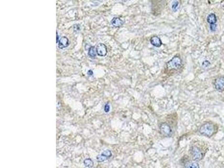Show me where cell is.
I'll return each instance as SVG.
<instances>
[{
    "mask_svg": "<svg viewBox=\"0 0 224 168\" xmlns=\"http://www.w3.org/2000/svg\"><path fill=\"white\" fill-rule=\"evenodd\" d=\"M110 110V105L107 103L104 106V111L105 113H108Z\"/></svg>",
    "mask_w": 224,
    "mask_h": 168,
    "instance_id": "ac0fdd59",
    "label": "cell"
},
{
    "mask_svg": "<svg viewBox=\"0 0 224 168\" xmlns=\"http://www.w3.org/2000/svg\"><path fill=\"white\" fill-rule=\"evenodd\" d=\"M190 154L194 161H199L203 158V154L201 151L196 146H193L190 149Z\"/></svg>",
    "mask_w": 224,
    "mask_h": 168,
    "instance_id": "277c9868",
    "label": "cell"
},
{
    "mask_svg": "<svg viewBox=\"0 0 224 168\" xmlns=\"http://www.w3.org/2000/svg\"><path fill=\"white\" fill-rule=\"evenodd\" d=\"M84 164L85 166L88 168H91L94 166L93 161L91 159H89V158L85 159L84 161Z\"/></svg>",
    "mask_w": 224,
    "mask_h": 168,
    "instance_id": "7c38bea8",
    "label": "cell"
},
{
    "mask_svg": "<svg viewBox=\"0 0 224 168\" xmlns=\"http://www.w3.org/2000/svg\"><path fill=\"white\" fill-rule=\"evenodd\" d=\"M107 159H108V158L105 157L104 156H103V155H101V154L98 155L96 156L97 161V162H103V161H104L105 160H107Z\"/></svg>",
    "mask_w": 224,
    "mask_h": 168,
    "instance_id": "5bb4252c",
    "label": "cell"
},
{
    "mask_svg": "<svg viewBox=\"0 0 224 168\" xmlns=\"http://www.w3.org/2000/svg\"><path fill=\"white\" fill-rule=\"evenodd\" d=\"M160 132L162 136L168 137L172 134V129L168 123L165 122L162 123L160 126Z\"/></svg>",
    "mask_w": 224,
    "mask_h": 168,
    "instance_id": "3957f363",
    "label": "cell"
},
{
    "mask_svg": "<svg viewBox=\"0 0 224 168\" xmlns=\"http://www.w3.org/2000/svg\"><path fill=\"white\" fill-rule=\"evenodd\" d=\"M69 45V40L66 36H63L61 38L58 42V47L60 49L66 48Z\"/></svg>",
    "mask_w": 224,
    "mask_h": 168,
    "instance_id": "ba28073f",
    "label": "cell"
},
{
    "mask_svg": "<svg viewBox=\"0 0 224 168\" xmlns=\"http://www.w3.org/2000/svg\"><path fill=\"white\" fill-rule=\"evenodd\" d=\"M199 132L201 134L207 137H211L216 132L215 126L211 122L203 124L199 128Z\"/></svg>",
    "mask_w": 224,
    "mask_h": 168,
    "instance_id": "7a4b0ae2",
    "label": "cell"
},
{
    "mask_svg": "<svg viewBox=\"0 0 224 168\" xmlns=\"http://www.w3.org/2000/svg\"><path fill=\"white\" fill-rule=\"evenodd\" d=\"M58 39H59V36L58 35V32L57 31V43H58Z\"/></svg>",
    "mask_w": 224,
    "mask_h": 168,
    "instance_id": "44dd1931",
    "label": "cell"
},
{
    "mask_svg": "<svg viewBox=\"0 0 224 168\" xmlns=\"http://www.w3.org/2000/svg\"><path fill=\"white\" fill-rule=\"evenodd\" d=\"M214 87L219 92L224 91V77H220L216 79L214 83Z\"/></svg>",
    "mask_w": 224,
    "mask_h": 168,
    "instance_id": "5b68a950",
    "label": "cell"
},
{
    "mask_svg": "<svg viewBox=\"0 0 224 168\" xmlns=\"http://www.w3.org/2000/svg\"><path fill=\"white\" fill-rule=\"evenodd\" d=\"M88 75L89 76H92V75H93V72H92V70H91V69H90V70H89V71H88Z\"/></svg>",
    "mask_w": 224,
    "mask_h": 168,
    "instance_id": "ffe728a7",
    "label": "cell"
},
{
    "mask_svg": "<svg viewBox=\"0 0 224 168\" xmlns=\"http://www.w3.org/2000/svg\"><path fill=\"white\" fill-rule=\"evenodd\" d=\"M217 28V25L216 24H212V25H210V29L212 31H215L216 30Z\"/></svg>",
    "mask_w": 224,
    "mask_h": 168,
    "instance_id": "d6986e66",
    "label": "cell"
},
{
    "mask_svg": "<svg viewBox=\"0 0 224 168\" xmlns=\"http://www.w3.org/2000/svg\"><path fill=\"white\" fill-rule=\"evenodd\" d=\"M186 168H199V165L197 162L190 161L187 164Z\"/></svg>",
    "mask_w": 224,
    "mask_h": 168,
    "instance_id": "4fadbf2b",
    "label": "cell"
},
{
    "mask_svg": "<svg viewBox=\"0 0 224 168\" xmlns=\"http://www.w3.org/2000/svg\"><path fill=\"white\" fill-rule=\"evenodd\" d=\"M178 5H179V2L178 1L173 2L172 3V6L173 10L174 11L177 10V9L178 7Z\"/></svg>",
    "mask_w": 224,
    "mask_h": 168,
    "instance_id": "2e32d148",
    "label": "cell"
},
{
    "mask_svg": "<svg viewBox=\"0 0 224 168\" xmlns=\"http://www.w3.org/2000/svg\"><path fill=\"white\" fill-rule=\"evenodd\" d=\"M97 55L100 57H104L107 54V48L104 44L100 43L97 46L96 48Z\"/></svg>",
    "mask_w": 224,
    "mask_h": 168,
    "instance_id": "8992f818",
    "label": "cell"
},
{
    "mask_svg": "<svg viewBox=\"0 0 224 168\" xmlns=\"http://www.w3.org/2000/svg\"><path fill=\"white\" fill-rule=\"evenodd\" d=\"M183 67V61L179 56H174L166 64L165 72L173 74L179 71Z\"/></svg>",
    "mask_w": 224,
    "mask_h": 168,
    "instance_id": "6da1fadb",
    "label": "cell"
},
{
    "mask_svg": "<svg viewBox=\"0 0 224 168\" xmlns=\"http://www.w3.org/2000/svg\"><path fill=\"white\" fill-rule=\"evenodd\" d=\"M210 64L211 63L209 61H205L202 62V66L203 67H208L209 65H210Z\"/></svg>",
    "mask_w": 224,
    "mask_h": 168,
    "instance_id": "e0dca14e",
    "label": "cell"
},
{
    "mask_svg": "<svg viewBox=\"0 0 224 168\" xmlns=\"http://www.w3.org/2000/svg\"><path fill=\"white\" fill-rule=\"evenodd\" d=\"M124 21L119 18H114L111 21L112 25L116 28L120 27L123 25Z\"/></svg>",
    "mask_w": 224,
    "mask_h": 168,
    "instance_id": "9c48e42d",
    "label": "cell"
},
{
    "mask_svg": "<svg viewBox=\"0 0 224 168\" xmlns=\"http://www.w3.org/2000/svg\"><path fill=\"white\" fill-rule=\"evenodd\" d=\"M101 155H103V156H104L105 157H106L107 158H109L112 156V153L111 151L108 150H106L105 151H104L103 152H102V153L101 154Z\"/></svg>",
    "mask_w": 224,
    "mask_h": 168,
    "instance_id": "9a60e30c",
    "label": "cell"
},
{
    "mask_svg": "<svg viewBox=\"0 0 224 168\" xmlns=\"http://www.w3.org/2000/svg\"><path fill=\"white\" fill-rule=\"evenodd\" d=\"M150 42L153 46L157 48L160 47L162 44V43L161 42L160 38H159L157 36H154L152 37L151 38Z\"/></svg>",
    "mask_w": 224,
    "mask_h": 168,
    "instance_id": "52a82bcc",
    "label": "cell"
},
{
    "mask_svg": "<svg viewBox=\"0 0 224 168\" xmlns=\"http://www.w3.org/2000/svg\"><path fill=\"white\" fill-rule=\"evenodd\" d=\"M207 21L210 25L215 24L217 22V18L215 14H210L207 17Z\"/></svg>",
    "mask_w": 224,
    "mask_h": 168,
    "instance_id": "30bf717a",
    "label": "cell"
},
{
    "mask_svg": "<svg viewBox=\"0 0 224 168\" xmlns=\"http://www.w3.org/2000/svg\"><path fill=\"white\" fill-rule=\"evenodd\" d=\"M96 50L95 47H91L89 48V52H88V55L91 58H94L96 57Z\"/></svg>",
    "mask_w": 224,
    "mask_h": 168,
    "instance_id": "8fae6325",
    "label": "cell"
}]
</instances>
